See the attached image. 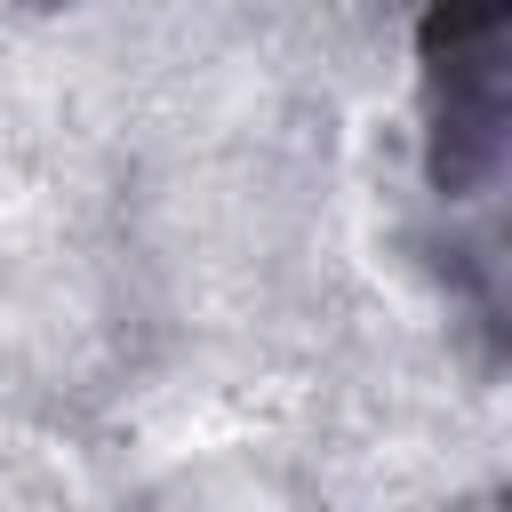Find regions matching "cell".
<instances>
[{
    "instance_id": "cell-1",
    "label": "cell",
    "mask_w": 512,
    "mask_h": 512,
    "mask_svg": "<svg viewBox=\"0 0 512 512\" xmlns=\"http://www.w3.org/2000/svg\"><path fill=\"white\" fill-rule=\"evenodd\" d=\"M424 56V168L448 200H480L504 176V0H432L416 24Z\"/></svg>"
}]
</instances>
